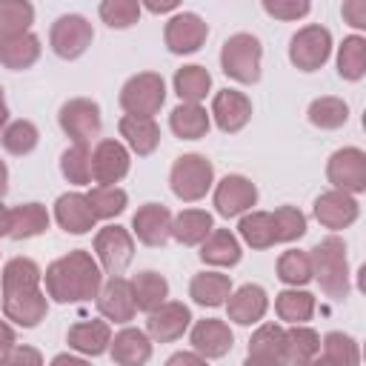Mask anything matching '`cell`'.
Segmentation results:
<instances>
[{"mask_svg": "<svg viewBox=\"0 0 366 366\" xmlns=\"http://www.w3.org/2000/svg\"><path fill=\"white\" fill-rule=\"evenodd\" d=\"M43 280H46V292H49L51 300L80 303V300L97 297V289L103 283V272H100V263L89 252L74 249L66 257L54 260L46 269Z\"/></svg>", "mask_w": 366, "mask_h": 366, "instance_id": "6da1fadb", "label": "cell"}, {"mask_svg": "<svg viewBox=\"0 0 366 366\" xmlns=\"http://www.w3.org/2000/svg\"><path fill=\"white\" fill-rule=\"evenodd\" d=\"M312 277L320 283V289L335 297L343 300L349 295V260H346V243L337 234L323 237L312 252Z\"/></svg>", "mask_w": 366, "mask_h": 366, "instance_id": "7a4b0ae2", "label": "cell"}, {"mask_svg": "<svg viewBox=\"0 0 366 366\" xmlns=\"http://www.w3.org/2000/svg\"><path fill=\"white\" fill-rule=\"evenodd\" d=\"M260 57H263L260 40L254 34H246V31L232 34L223 43V49H220V66L237 83H257V77H260Z\"/></svg>", "mask_w": 366, "mask_h": 366, "instance_id": "3957f363", "label": "cell"}, {"mask_svg": "<svg viewBox=\"0 0 366 366\" xmlns=\"http://www.w3.org/2000/svg\"><path fill=\"white\" fill-rule=\"evenodd\" d=\"M169 183H172V192L180 200L194 203V200H200L212 189V183H214V166L203 154H183V157L174 160L172 174H169Z\"/></svg>", "mask_w": 366, "mask_h": 366, "instance_id": "277c9868", "label": "cell"}, {"mask_svg": "<svg viewBox=\"0 0 366 366\" xmlns=\"http://www.w3.org/2000/svg\"><path fill=\"white\" fill-rule=\"evenodd\" d=\"M166 100V83L154 71H140L129 77L120 89V106L126 114H143L154 117Z\"/></svg>", "mask_w": 366, "mask_h": 366, "instance_id": "5b68a950", "label": "cell"}, {"mask_svg": "<svg viewBox=\"0 0 366 366\" xmlns=\"http://www.w3.org/2000/svg\"><path fill=\"white\" fill-rule=\"evenodd\" d=\"M332 54V34L326 26H303L292 40H289V60L300 71H315L320 69Z\"/></svg>", "mask_w": 366, "mask_h": 366, "instance_id": "8992f818", "label": "cell"}, {"mask_svg": "<svg viewBox=\"0 0 366 366\" xmlns=\"http://www.w3.org/2000/svg\"><path fill=\"white\" fill-rule=\"evenodd\" d=\"M92 23L83 17V14H63L51 23V31H49V43L54 49L57 57L63 60H74L80 57L89 46H92Z\"/></svg>", "mask_w": 366, "mask_h": 366, "instance_id": "52a82bcc", "label": "cell"}, {"mask_svg": "<svg viewBox=\"0 0 366 366\" xmlns=\"http://www.w3.org/2000/svg\"><path fill=\"white\" fill-rule=\"evenodd\" d=\"M326 177L335 189L360 194L366 189V152L355 146L337 149L326 163Z\"/></svg>", "mask_w": 366, "mask_h": 366, "instance_id": "ba28073f", "label": "cell"}, {"mask_svg": "<svg viewBox=\"0 0 366 366\" xmlns=\"http://www.w3.org/2000/svg\"><path fill=\"white\" fill-rule=\"evenodd\" d=\"M60 129L69 134L71 143H92L100 134V106L89 97H74L60 106Z\"/></svg>", "mask_w": 366, "mask_h": 366, "instance_id": "9c48e42d", "label": "cell"}, {"mask_svg": "<svg viewBox=\"0 0 366 366\" xmlns=\"http://www.w3.org/2000/svg\"><path fill=\"white\" fill-rule=\"evenodd\" d=\"M94 254L100 269L109 274H123V269L134 257V240L123 226H103L94 237Z\"/></svg>", "mask_w": 366, "mask_h": 366, "instance_id": "30bf717a", "label": "cell"}, {"mask_svg": "<svg viewBox=\"0 0 366 366\" xmlns=\"http://www.w3.org/2000/svg\"><path fill=\"white\" fill-rule=\"evenodd\" d=\"M257 203V189L243 174H226L214 186V209L223 217H237Z\"/></svg>", "mask_w": 366, "mask_h": 366, "instance_id": "8fae6325", "label": "cell"}, {"mask_svg": "<svg viewBox=\"0 0 366 366\" xmlns=\"http://www.w3.org/2000/svg\"><path fill=\"white\" fill-rule=\"evenodd\" d=\"M146 332L157 340V343H172L177 337H183V332L192 323V312L189 306L177 303V300H163L160 306H154L152 312H146Z\"/></svg>", "mask_w": 366, "mask_h": 366, "instance_id": "7c38bea8", "label": "cell"}, {"mask_svg": "<svg viewBox=\"0 0 366 366\" xmlns=\"http://www.w3.org/2000/svg\"><path fill=\"white\" fill-rule=\"evenodd\" d=\"M206 34H209L206 20L197 17V14H192V11H183V14H174L166 23L163 40H166L169 51H174V54H192V51H197L206 43Z\"/></svg>", "mask_w": 366, "mask_h": 366, "instance_id": "4fadbf2b", "label": "cell"}, {"mask_svg": "<svg viewBox=\"0 0 366 366\" xmlns=\"http://www.w3.org/2000/svg\"><path fill=\"white\" fill-rule=\"evenodd\" d=\"M97 309L106 320L114 323H129L137 312L134 297H132V283L120 274H112L106 283H100L97 289Z\"/></svg>", "mask_w": 366, "mask_h": 366, "instance_id": "5bb4252c", "label": "cell"}, {"mask_svg": "<svg viewBox=\"0 0 366 366\" xmlns=\"http://www.w3.org/2000/svg\"><path fill=\"white\" fill-rule=\"evenodd\" d=\"M129 174V149L120 140H100L92 152V177L103 186L120 183Z\"/></svg>", "mask_w": 366, "mask_h": 366, "instance_id": "9a60e30c", "label": "cell"}, {"mask_svg": "<svg viewBox=\"0 0 366 366\" xmlns=\"http://www.w3.org/2000/svg\"><path fill=\"white\" fill-rule=\"evenodd\" d=\"M357 200L343 192V189H332V192H323L317 200H315V217L320 226L337 232V229H346L357 220Z\"/></svg>", "mask_w": 366, "mask_h": 366, "instance_id": "2e32d148", "label": "cell"}, {"mask_svg": "<svg viewBox=\"0 0 366 366\" xmlns=\"http://www.w3.org/2000/svg\"><path fill=\"white\" fill-rule=\"evenodd\" d=\"M3 312L11 323H17L23 329H34L46 317L49 303H46V295L40 292V286H34V289L3 295Z\"/></svg>", "mask_w": 366, "mask_h": 366, "instance_id": "e0dca14e", "label": "cell"}, {"mask_svg": "<svg viewBox=\"0 0 366 366\" xmlns=\"http://www.w3.org/2000/svg\"><path fill=\"white\" fill-rule=\"evenodd\" d=\"M212 117H214L220 132L234 134V132H240L252 120V103H249V97L243 92L223 89L212 100Z\"/></svg>", "mask_w": 366, "mask_h": 366, "instance_id": "ac0fdd59", "label": "cell"}, {"mask_svg": "<svg viewBox=\"0 0 366 366\" xmlns=\"http://www.w3.org/2000/svg\"><path fill=\"white\" fill-rule=\"evenodd\" d=\"M132 229L143 246H163L172 237V212L160 203H146L134 212Z\"/></svg>", "mask_w": 366, "mask_h": 366, "instance_id": "d6986e66", "label": "cell"}, {"mask_svg": "<svg viewBox=\"0 0 366 366\" xmlns=\"http://www.w3.org/2000/svg\"><path fill=\"white\" fill-rule=\"evenodd\" d=\"M54 220L69 234H86L97 223V217H94L92 206H89L86 194H80V192H69V194H60L57 197V203H54Z\"/></svg>", "mask_w": 366, "mask_h": 366, "instance_id": "ffe728a7", "label": "cell"}, {"mask_svg": "<svg viewBox=\"0 0 366 366\" xmlns=\"http://www.w3.org/2000/svg\"><path fill=\"white\" fill-rule=\"evenodd\" d=\"M266 309H269V297H266V292H263L260 286H254V283H246V286L229 292V297H226L229 320H234V323H240V326L257 323V320L266 315Z\"/></svg>", "mask_w": 366, "mask_h": 366, "instance_id": "44dd1931", "label": "cell"}, {"mask_svg": "<svg viewBox=\"0 0 366 366\" xmlns=\"http://www.w3.org/2000/svg\"><path fill=\"white\" fill-rule=\"evenodd\" d=\"M232 343H234L232 329L217 317H206L192 326V349L203 357H223L232 349Z\"/></svg>", "mask_w": 366, "mask_h": 366, "instance_id": "7402d4cb", "label": "cell"}, {"mask_svg": "<svg viewBox=\"0 0 366 366\" xmlns=\"http://www.w3.org/2000/svg\"><path fill=\"white\" fill-rule=\"evenodd\" d=\"M117 129H120V137L126 140V146L134 154H140V157L152 154L157 149V143H160V126L154 123V117L123 114L120 123H117Z\"/></svg>", "mask_w": 366, "mask_h": 366, "instance_id": "603a6c76", "label": "cell"}, {"mask_svg": "<svg viewBox=\"0 0 366 366\" xmlns=\"http://www.w3.org/2000/svg\"><path fill=\"white\" fill-rule=\"evenodd\" d=\"M109 352L120 366H140L152 357V340L140 329H123L109 340Z\"/></svg>", "mask_w": 366, "mask_h": 366, "instance_id": "cb8c5ba5", "label": "cell"}, {"mask_svg": "<svg viewBox=\"0 0 366 366\" xmlns=\"http://www.w3.org/2000/svg\"><path fill=\"white\" fill-rule=\"evenodd\" d=\"M40 57V40L31 31H20V34H9L0 37V66L6 69H29L34 66Z\"/></svg>", "mask_w": 366, "mask_h": 366, "instance_id": "d4e9b609", "label": "cell"}, {"mask_svg": "<svg viewBox=\"0 0 366 366\" xmlns=\"http://www.w3.org/2000/svg\"><path fill=\"white\" fill-rule=\"evenodd\" d=\"M283 326L266 323L249 340V363L254 366H274L283 363Z\"/></svg>", "mask_w": 366, "mask_h": 366, "instance_id": "484cf974", "label": "cell"}, {"mask_svg": "<svg viewBox=\"0 0 366 366\" xmlns=\"http://www.w3.org/2000/svg\"><path fill=\"white\" fill-rule=\"evenodd\" d=\"M320 355V337L303 323H292L283 332V363H312Z\"/></svg>", "mask_w": 366, "mask_h": 366, "instance_id": "4316f807", "label": "cell"}, {"mask_svg": "<svg viewBox=\"0 0 366 366\" xmlns=\"http://www.w3.org/2000/svg\"><path fill=\"white\" fill-rule=\"evenodd\" d=\"M109 340H112V329L106 320H83V323H74L66 335V343L83 355H103L109 349Z\"/></svg>", "mask_w": 366, "mask_h": 366, "instance_id": "83f0119b", "label": "cell"}, {"mask_svg": "<svg viewBox=\"0 0 366 366\" xmlns=\"http://www.w3.org/2000/svg\"><path fill=\"white\" fill-rule=\"evenodd\" d=\"M200 260L209 266H234L240 260V243L229 229H212L200 243Z\"/></svg>", "mask_w": 366, "mask_h": 366, "instance_id": "f1b7e54d", "label": "cell"}, {"mask_svg": "<svg viewBox=\"0 0 366 366\" xmlns=\"http://www.w3.org/2000/svg\"><path fill=\"white\" fill-rule=\"evenodd\" d=\"M169 126L183 140H200V137H206L212 120L200 103H183L180 100V106L172 109V114H169Z\"/></svg>", "mask_w": 366, "mask_h": 366, "instance_id": "f546056e", "label": "cell"}, {"mask_svg": "<svg viewBox=\"0 0 366 366\" xmlns=\"http://www.w3.org/2000/svg\"><path fill=\"white\" fill-rule=\"evenodd\" d=\"M212 229H214L212 214L203 209H183L180 214L172 217V237L183 246H200Z\"/></svg>", "mask_w": 366, "mask_h": 366, "instance_id": "4dcf8cb0", "label": "cell"}, {"mask_svg": "<svg viewBox=\"0 0 366 366\" xmlns=\"http://www.w3.org/2000/svg\"><path fill=\"white\" fill-rule=\"evenodd\" d=\"M229 292H232V280L229 274L220 272H200L189 283V297L200 306H223Z\"/></svg>", "mask_w": 366, "mask_h": 366, "instance_id": "1f68e13d", "label": "cell"}, {"mask_svg": "<svg viewBox=\"0 0 366 366\" xmlns=\"http://www.w3.org/2000/svg\"><path fill=\"white\" fill-rule=\"evenodd\" d=\"M49 229V212L40 203H23L11 209V226H9V237L14 240H29L37 237Z\"/></svg>", "mask_w": 366, "mask_h": 366, "instance_id": "d6a6232c", "label": "cell"}, {"mask_svg": "<svg viewBox=\"0 0 366 366\" xmlns=\"http://www.w3.org/2000/svg\"><path fill=\"white\" fill-rule=\"evenodd\" d=\"M132 297H134V306L140 312H152L154 306H160L166 297H169V283L163 274L157 272H140L134 274L132 280Z\"/></svg>", "mask_w": 366, "mask_h": 366, "instance_id": "836d02e7", "label": "cell"}, {"mask_svg": "<svg viewBox=\"0 0 366 366\" xmlns=\"http://www.w3.org/2000/svg\"><path fill=\"white\" fill-rule=\"evenodd\" d=\"M274 312L286 323H306L315 315V295H309V292H303L297 286L286 289V292H280L274 297Z\"/></svg>", "mask_w": 366, "mask_h": 366, "instance_id": "e575fe53", "label": "cell"}, {"mask_svg": "<svg viewBox=\"0 0 366 366\" xmlns=\"http://www.w3.org/2000/svg\"><path fill=\"white\" fill-rule=\"evenodd\" d=\"M212 89V74L203 66H183L174 71V92L183 103H200Z\"/></svg>", "mask_w": 366, "mask_h": 366, "instance_id": "d590c367", "label": "cell"}, {"mask_svg": "<svg viewBox=\"0 0 366 366\" xmlns=\"http://www.w3.org/2000/svg\"><path fill=\"white\" fill-rule=\"evenodd\" d=\"M337 71L343 80H360L366 74V40L352 34L337 49Z\"/></svg>", "mask_w": 366, "mask_h": 366, "instance_id": "8d00e7d4", "label": "cell"}, {"mask_svg": "<svg viewBox=\"0 0 366 366\" xmlns=\"http://www.w3.org/2000/svg\"><path fill=\"white\" fill-rule=\"evenodd\" d=\"M40 277H43V272L37 269L34 260H29V257H14V260H9L6 269H3L0 286H3V295H9V292H23V289L40 286Z\"/></svg>", "mask_w": 366, "mask_h": 366, "instance_id": "74e56055", "label": "cell"}, {"mask_svg": "<svg viewBox=\"0 0 366 366\" xmlns=\"http://www.w3.org/2000/svg\"><path fill=\"white\" fill-rule=\"evenodd\" d=\"M240 237L252 249H269L274 246V226H272V212H249L240 217Z\"/></svg>", "mask_w": 366, "mask_h": 366, "instance_id": "f35d334b", "label": "cell"}, {"mask_svg": "<svg viewBox=\"0 0 366 366\" xmlns=\"http://www.w3.org/2000/svg\"><path fill=\"white\" fill-rule=\"evenodd\" d=\"M60 172L69 183L86 186L92 180V152L86 143H71L60 157Z\"/></svg>", "mask_w": 366, "mask_h": 366, "instance_id": "ab89813d", "label": "cell"}, {"mask_svg": "<svg viewBox=\"0 0 366 366\" xmlns=\"http://www.w3.org/2000/svg\"><path fill=\"white\" fill-rule=\"evenodd\" d=\"M86 200H89V206H92V212H94V217H97V220L117 217V214L126 209V203H129L126 192H123V189H117L114 183H112V186L97 183V186L86 194Z\"/></svg>", "mask_w": 366, "mask_h": 366, "instance_id": "60d3db41", "label": "cell"}, {"mask_svg": "<svg viewBox=\"0 0 366 366\" xmlns=\"http://www.w3.org/2000/svg\"><path fill=\"white\" fill-rule=\"evenodd\" d=\"M309 120L326 132L340 129L349 120V106L340 97H317L309 103Z\"/></svg>", "mask_w": 366, "mask_h": 366, "instance_id": "b9f144b4", "label": "cell"}, {"mask_svg": "<svg viewBox=\"0 0 366 366\" xmlns=\"http://www.w3.org/2000/svg\"><path fill=\"white\" fill-rule=\"evenodd\" d=\"M34 23V9L29 0H0V37L29 31Z\"/></svg>", "mask_w": 366, "mask_h": 366, "instance_id": "7bdbcfd3", "label": "cell"}, {"mask_svg": "<svg viewBox=\"0 0 366 366\" xmlns=\"http://www.w3.org/2000/svg\"><path fill=\"white\" fill-rule=\"evenodd\" d=\"M37 126L31 120H14L9 126H3L0 132V140H3V149L9 154H29L34 146H37Z\"/></svg>", "mask_w": 366, "mask_h": 366, "instance_id": "ee69618b", "label": "cell"}, {"mask_svg": "<svg viewBox=\"0 0 366 366\" xmlns=\"http://www.w3.org/2000/svg\"><path fill=\"white\" fill-rule=\"evenodd\" d=\"M323 363H332V366H355L360 360V352H357V343L343 335V332H329L323 337V355H320Z\"/></svg>", "mask_w": 366, "mask_h": 366, "instance_id": "f6af8a7d", "label": "cell"}, {"mask_svg": "<svg viewBox=\"0 0 366 366\" xmlns=\"http://www.w3.org/2000/svg\"><path fill=\"white\" fill-rule=\"evenodd\" d=\"M272 226H274V243H292L306 234V214L295 206H280L272 212Z\"/></svg>", "mask_w": 366, "mask_h": 366, "instance_id": "bcb514c9", "label": "cell"}, {"mask_svg": "<svg viewBox=\"0 0 366 366\" xmlns=\"http://www.w3.org/2000/svg\"><path fill=\"white\" fill-rule=\"evenodd\" d=\"M277 277L286 283V286H303L312 280V260H309V252H297V249H289L280 254L277 260Z\"/></svg>", "mask_w": 366, "mask_h": 366, "instance_id": "7dc6e473", "label": "cell"}, {"mask_svg": "<svg viewBox=\"0 0 366 366\" xmlns=\"http://www.w3.org/2000/svg\"><path fill=\"white\" fill-rule=\"evenodd\" d=\"M100 17L112 29H129L140 20V0H103Z\"/></svg>", "mask_w": 366, "mask_h": 366, "instance_id": "c3c4849f", "label": "cell"}, {"mask_svg": "<svg viewBox=\"0 0 366 366\" xmlns=\"http://www.w3.org/2000/svg\"><path fill=\"white\" fill-rule=\"evenodd\" d=\"M260 3H263V11L274 20H300L312 9L309 0H260Z\"/></svg>", "mask_w": 366, "mask_h": 366, "instance_id": "681fc988", "label": "cell"}, {"mask_svg": "<svg viewBox=\"0 0 366 366\" xmlns=\"http://www.w3.org/2000/svg\"><path fill=\"white\" fill-rule=\"evenodd\" d=\"M0 363L3 366H40L43 363V357H40V352L37 349H29V346H11V349H6L3 355H0Z\"/></svg>", "mask_w": 366, "mask_h": 366, "instance_id": "f907efd6", "label": "cell"}, {"mask_svg": "<svg viewBox=\"0 0 366 366\" xmlns=\"http://www.w3.org/2000/svg\"><path fill=\"white\" fill-rule=\"evenodd\" d=\"M343 20L355 29H366V0H343Z\"/></svg>", "mask_w": 366, "mask_h": 366, "instance_id": "816d5d0a", "label": "cell"}, {"mask_svg": "<svg viewBox=\"0 0 366 366\" xmlns=\"http://www.w3.org/2000/svg\"><path fill=\"white\" fill-rule=\"evenodd\" d=\"M149 11H154V14H166V11H172V9H177L180 6V0H140Z\"/></svg>", "mask_w": 366, "mask_h": 366, "instance_id": "f5cc1de1", "label": "cell"}, {"mask_svg": "<svg viewBox=\"0 0 366 366\" xmlns=\"http://www.w3.org/2000/svg\"><path fill=\"white\" fill-rule=\"evenodd\" d=\"M17 343V337H14V329L9 326V323H3L0 320V355L6 352V349H11Z\"/></svg>", "mask_w": 366, "mask_h": 366, "instance_id": "db71d44e", "label": "cell"}, {"mask_svg": "<svg viewBox=\"0 0 366 366\" xmlns=\"http://www.w3.org/2000/svg\"><path fill=\"white\" fill-rule=\"evenodd\" d=\"M206 357L203 355H189V352H177L169 357V366H177V363H203Z\"/></svg>", "mask_w": 366, "mask_h": 366, "instance_id": "11a10c76", "label": "cell"}, {"mask_svg": "<svg viewBox=\"0 0 366 366\" xmlns=\"http://www.w3.org/2000/svg\"><path fill=\"white\" fill-rule=\"evenodd\" d=\"M9 226H11V209H6V206L0 203V237L9 234Z\"/></svg>", "mask_w": 366, "mask_h": 366, "instance_id": "9f6ffc18", "label": "cell"}, {"mask_svg": "<svg viewBox=\"0 0 366 366\" xmlns=\"http://www.w3.org/2000/svg\"><path fill=\"white\" fill-rule=\"evenodd\" d=\"M9 189V169H6V163L0 160V194Z\"/></svg>", "mask_w": 366, "mask_h": 366, "instance_id": "6f0895ef", "label": "cell"}, {"mask_svg": "<svg viewBox=\"0 0 366 366\" xmlns=\"http://www.w3.org/2000/svg\"><path fill=\"white\" fill-rule=\"evenodd\" d=\"M6 120H9V109H6V97H3V89H0V132H3Z\"/></svg>", "mask_w": 366, "mask_h": 366, "instance_id": "680465c9", "label": "cell"}, {"mask_svg": "<svg viewBox=\"0 0 366 366\" xmlns=\"http://www.w3.org/2000/svg\"><path fill=\"white\" fill-rule=\"evenodd\" d=\"M54 363H80V357H74V355H57Z\"/></svg>", "mask_w": 366, "mask_h": 366, "instance_id": "91938a15", "label": "cell"}]
</instances>
